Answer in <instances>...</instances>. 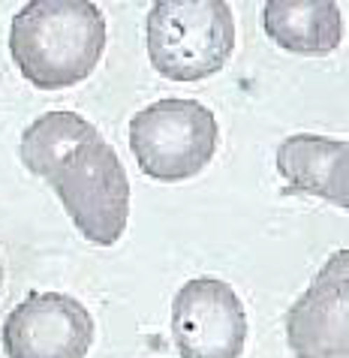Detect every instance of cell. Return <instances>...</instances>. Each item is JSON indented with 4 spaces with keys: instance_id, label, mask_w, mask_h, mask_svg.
<instances>
[{
    "instance_id": "1",
    "label": "cell",
    "mask_w": 349,
    "mask_h": 358,
    "mask_svg": "<svg viewBox=\"0 0 349 358\" xmlns=\"http://www.w3.org/2000/svg\"><path fill=\"white\" fill-rule=\"evenodd\" d=\"M24 169L48 181L76 229L97 247L121 241L129 220V178L121 157L78 112H45L22 133Z\"/></svg>"
},
{
    "instance_id": "2",
    "label": "cell",
    "mask_w": 349,
    "mask_h": 358,
    "mask_svg": "<svg viewBox=\"0 0 349 358\" xmlns=\"http://www.w3.org/2000/svg\"><path fill=\"white\" fill-rule=\"evenodd\" d=\"M106 52V15L87 0H31L9 27V55L39 91H64L97 69Z\"/></svg>"
},
{
    "instance_id": "3",
    "label": "cell",
    "mask_w": 349,
    "mask_h": 358,
    "mask_svg": "<svg viewBox=\"0 0 349 358\" xmlns=\"http://www.w3.org/2000/svg\"><path fill=\"white\" fill-rule=\"evenodd\" d=\"M235 52V18L223 0H159L148 13V57L163 78L202 82Z\"/></svg>"
},
{
    "instance_id": "4",
    "label": "cell",
    "mask_w": 349,
    "mask_h": 358,
    "mask_svg": "<svg viewBox=\"0 0 349 358\" xmlns=\"http://www.w3.org/2000/svg\"><path fill=\"white\" fill-rule=\"evenodd\" d=\"M217 142V117L196 99H159L129 121V151L151 181L178 184L196 178L214 160Z\"/></svg>"
},
{
    "instance_id": "5",
    "label": "cell",
    "mask_w": 349,
    "mask_h": 358,
    "mask_svg": "<svg viewBox=\"0 0 349 358\" xmlns=\"http://www.w3.org/2000/svg\"><path fill=\"white\" fill-rule=\"evenodd\" d=\"M6 358H85L94 346V316L76 295L27 292L0 328Z\"/></svg>"
},
{
    "instance_id": "6",
    "label": "cell",
    "mask_w": 349,
    "mask_h": 358,
    "mask_svg": "<svg viewBox=\"0 0 349 358\" xmlns=\"http://www.w3.org/2000/svg\"><path fill=\"white\" fill-rule=\"evenodd\" d=\"M172 337L181 358H241L247 313L238 292L217 277H193L172 301Z\"/></svg>"
},
{
    "instance_id": "7",
    "label": "cell",
    "mask_w": 349,
    "mask_h": 358,
    "mask_svg": "<svg viewBox=\"0 0 349 358\" xmlns=\"http://www.w3.org/2000/svg\"><path fill=\"white\" fill-rule=\"evenodd\" d=\"M295 358H349V253L337 250L286 313Z\"/></svg>"
},
{
    "instance_id": "8",
    "label": "cell",
    "mask_w": 349,
    "mask_h": 358,
    "mask_svg": "<svg viewBox=\"0 0 349 358\" xmlns=\"http://www.w3.org/2000/svg\"><path fill=\"white\" fill-rule=\"evenodd\" d=\"M277 172L289 184V193L316 196L337 208H349V145L343 138L316 133L283 138L277 148Z\"/></svg>"
},
{
    "instance_id": "9",
    "label": "cell",
    "mask_w": 349,
    "mask_h": 358,
    "mask_svg": "<svg viewBox=\"0 0 349 358\" xmlns=\"http://www.w3.org/2000/svg\"><path fill=\"white\" fill-rule=\"evenodd\" d=\"M262 27L274 45L292 55H328L341 45L343 18L332 0H268Z\"/></svg>"
},
{
    "instance_id": "10",
    "label": "cell",
    "mask_w": 349,
    "mask_h": 358,
    "mask_svg": "<svg viewBox=\"0 0 349 358\" xmlns=\"http://www.w3.org/2000/svg\"><path fill=\"white\" fill-rule=\"evenodd\" d=\"M0 292H3V262H0Z\"/></svg>"
}]
</instances>
